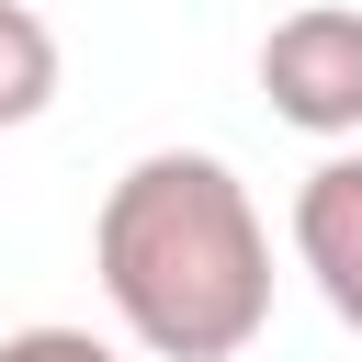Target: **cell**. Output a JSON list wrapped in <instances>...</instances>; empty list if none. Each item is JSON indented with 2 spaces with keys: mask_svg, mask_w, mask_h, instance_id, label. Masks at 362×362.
<instances>
[{
  "mask_svg": "<svg viewBox=\"0 0 362 362\" xmlns=\"http://www.w3.org/2000/svg\"><path fill=\"white\" fill-rule=\"evenodd\" d=\"M102 305L158 362H238L272 328V226L204 147H147L90 215Z\"/></svg>",
  "mask_w": 362,
  "mask_h": 362,
  "instance_id": "cell-1",
  "label": "cell"
},
{
  "mask_svg": "<svg viewBox=\"0 0 362 362\" xmlns=\"http://www.w3.org/2000/svg\"><path fill=\"white\" fill-rule=\"evenodd\" d=\"M45 102H57V34H45V11L0 0V124H34Z\"/></svg>",
  "mask_w": 362,
  "mask_h": 362,
  "instance_id": "cell-4",
  "label": "cell"
},
{
  "mask_svg": "<svg viewBox=\"0 0 362 362\" xmlns=\"http://www.w3.org/2000/svg\"><path fill=\"white\" fill-rule=\"evenodd\" d=\"M294 260L328 294V317L362 328V147H339V158L305 170V192H294Z\"/></svg>",
  "mask_w": 362,
  "mask_h": 362,
  "instance_id": "cell-3",
  "label": "cell"
},
{
  "mask_svg": "<svg viewBox=\"0 0 362 362\" xmlns=\"http://www.w3.org/2000/svg\"><path fill=\"white\" fill-rule=\"evenodd\" d=\"M0 362H124L113 339H90V328H11L0 339Z\"/></svg>",
  "mask_w": 362,
  "mask_h": 362,
  "instance_id": "cell-5",
  "label": "cell"
},
{
  "mask_svg": "<svg viewBox=\"0 0 362 362\" xmlns=\"http://www.w3.org/2000/svg\"><path fill=\"white\" fill-rule=\"evenodd\" d=\"M260 90L294 136H362V11L305 0L260 34Z\"/></svg>",
  "mask_w": 362,
  "mask_h": 362,
  "instance_id": "cell-2",
  "label": "cell"
}]
</instances>
